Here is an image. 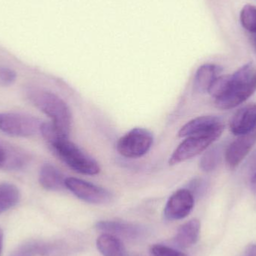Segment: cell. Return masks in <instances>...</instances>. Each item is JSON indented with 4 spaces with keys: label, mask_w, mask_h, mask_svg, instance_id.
Masks as SVG:
<instances>
[{
    "label": "cell",
    "mask_w": 256,
    "mask_h": 256,
    "mask_svg": "<svg viewBox=\"0 0 256 256\" xmlns=\"http://www.w3.org/2000/svg\"><path fill=\"white\" fill-rule=\"evenodd\" d=\"M97 248L104 256H127L121 240L108 233L102 234L97 240Z\"/></svg>",
    "instance_id": "e0dca14e"
},
{
    "label": "cell",
    "mask_w": 256,
    "mask_h": 256,
    "mask_svg": "<svg viewBox=\"0 0 256 256\" xmlns=\"http://www.w3.org/2000/svg\"><path fill=\"white\" fill-rule=\"evenodd\" d=\"M222 68L214 64H204L200 66L194 78V86L196 92H208L214 81L219 76Z\"/></svg>",
    "instance_id": "9a60e30c"
},
{
    "label": "cell",
    "mask_w": 256,
    "mask_h": 256,
    "mask_svg": "<svg viewBox=\"0 0 256 256\" xmlns=\"http://www.w3.org/2000/svg\"><path fill=\"white\" fill-rule=\"evenodd\" d=\"M40 134L57 156L74 171L85 176H96L100 172L97 161L70 142L52 122H44Z\"/></svg>",
    "instance_id": "6da1fadb"
},
{
    "label": "cell",
    "mask_w": 256,
    "mask_h": 256,
    "mask_svg": "<svg viewBox=\"0 0 256 256\" xmlns=\"http://www.w3.org/2000/svg\"><path fill=\"white\" fill-rule=\"evenodd\" d=\"M230 127L236 136L254 130L256 128V104H249L238 110L232 118Z\"/></svg>",
    "instance_id": "7c38bea8"
},
{
    "label": "cell",
    "mask_w": 256,
    "mask_h": 256,
    "mask_svg": "<svg viewBox=\"0 0 256 256\" xmlns=\"http://www.w3.org/2000/svg\"><path fill=\"white\" fill-rule=\"evenodd\" d=\"M66 178L54 165L44 164L40 167L38 180L40 186L50 191L62 190L66 186Z\"/></svg>",
    "instance_id": "5bb4252c"
},
{
    "label": "cell",
    "mask_w": 256,
    "mask_h": 256,
    "mask_svg": "<svg viewBox=\"0 0 256 256\" xmlns=\"http://www.w3.org/2000/svg\"><path fill=\"white\" fill-rule=\"evenodd\" d=\"M240 20L245 30L256 36V7L251 4L244 6L240 12Z\"/></svg>",
    "instance_id": "ffe728a7"
},
{
    "label": "cell",
    "mask_w": 256,
    "mask_h": 256,
    "mask_svg": "<svg viewBox=\"0 0 256 256\" xmlns=\"http://www.w3.org/2000/svg\"><path fill=\"white\" fill-rule=\"evenodd\" d=\"M28 160L24 150L0 140V170L16 171L24 168Z\"/></svg>",
    "instance_id": "8fae6325"
},
{
    "label": "cell",
    "mask_w": 256,
    "mask_h": 256,
    "mask_svg": "<svg viewBox=\"0 0 256 256\" xmlns=\"http://www.w3.org/2000/svg\"><path fill=\"white\" fill-rule=\"evenodd\" d=\"M154 137L147 129L136 128L124 134L116 143V150L127 158H140L146 155L153 144Z\"/></svg>",
    "instance_id": "5b68a950"
},
{
    "label": "cell",
    "mask_w": 256,
    "mask_h": 256,
    "mask_svg": "<svg viewBox=\"0 0 256 256\" xmlns=\"http://www.w3.org/2000/svg\"><path fill=\"white\" fill-rule=\"evenodd\" d=\"M37 254V244L24 245L14 252L12 256H34Z\"/></svg>",
    "instance_id": "603a6c76"
},
{
    "label": "cell",
    "mask_w": 256,
    "mask_h": 256,
    "mask_svg": "<svg viewBox=\"0 0 256 256\" xmlns=\"http://www.w3.org/2000/svg\"><path fill=\"white\" fill-rule=\"evenodd\" d=\"M244 256H256V244L250 245Z\"/></svg>",
    "instance_id": "cb8c5ba5"
},
{
    "label": "cell",
    "mask_w": 256,
    "mask_h": 256,
    "mask_svg": "<svg viewBox=\"0 0 256 256\" xmlns=\"http://www.w3.org/2000/svg\"><path fill=\"white\" fill-rule=\"evenodd\" d=\"M28 98L32 103L48 116L62 134L68 137L72 126V114L67 104L57 94L45 90H31Z\"/></svg>",
    "instance_id": "3957f363"
},
{
    "label": "cell",
    "mask_w": 256,
    "mask_h": 256,
    "mask_svg": "<svg viewBox=\"0 0 256 256\" xmlns=\"http://www.w3.org/2000/svg\"><path fill=\"white\" fill-rule=\"evenodd\" d=\"M98 230L112 236H120L129 240L140 238L143 234V230L140 226L123 221H102L97 224Z\"/></svg>",
    "instance_id": "4fadbf2b"
},
{
    "label": "cell",
    "mask_w": 256,
    "mask_h": 256,
    "mask_svg": "<svg viewBox=\"0 0 256 256\" xmlns=\"http://www.w3.org/2000/svg\"><path fill=\"white\" fill-rule=\"evenodd\" d=\"M221 152L220 148L218 146H214L207 150L200 160V166L201 170L206 172L214 170L220 162L222 158Z\"/></svg>",
    "instance_id": "d6986e66"
},
{
    "label": "cell",
    "mask_w": 256,
    "mask_h": 256,
    "mask_svg": "<svg viewBox=\"0 0 256 256\" xmlns=\"http://www.w3.org/2000/svg\"><path fill=\"white\" fill-rule=\"evenodd\" d=\"M194 207V195L189 189H179L167 201L164 215L168 220H179L186 218Z\"/></svg>",
    "instance_id": "9c48e42d"
},
{
    "label": "cell",
    "mask_w": 256,
    "mask_h": 256,
    "mask_svg": "<svg viewBox=\"0 0 256 256\" xmlns=\"http://www.w3.org/2000/svg\"><path fill=\"white\" fill-rule=\"evenodd\" d=\"M152 256H188L180 251L162 244L154 245L150 248Z\"/></svg>",
    "instance_id": "44dd1931"
},
{
    "label": "cell",
    "mask_w": 256,
    "mask_h": 256,
    "mask_svg": "<svg viewBox=\"0 0 256 256\" xmlns=\"http://www.w3.org/2000/svg\"><path fill=\"white\" fill-rule=\"evenodd\" d=\"M251 186H252V190L256 194V173L254 174L252 180H251Z\"/></svg>",
    "instance_id": "d4e9b609"
},
{
    "label": "cell",
    "mask_w": 256,
    "mask_h": 256,
    "mask_svg": "<svg viewBox=\"0 0 256 256\" xmlns=\"http://www.w3.org/2000/svg\"><path fill=\"white\" fill-rule=\"evenodd\" d=\"M252 44H254V48H255L256 52V36H252Z\"/></svg>",
    "instance_id": "4316f807"
},
{
    "label": "cell",
    "mask_w": 256,
    "mask_h": 256,
    "mask_svg": "<svg viewBox=\"0 0 256 256\" xmlns=\"http://www.w3.org/2000/svg\"><path fill=\"white\" fill-rule=\"evenodd\" d=\"M256 91V68L252 62L228 75L226 91L215 104L219 109L231 110L246 102Z\"/></svg>",
    "instance_id": "7a4b0ae2"
},
{
    "label": "cell",
    "mask_w": 256,
    "mask_h": 256,
    "mask_svg": "<svg viewBox=\"0 0 256 256\" xmlns=\"http://www.w3.org/2000/svg\"><path fill=\"white\" fill-rule=\"evenodd\" d=\"M66 186L78 198L90 204H106L112 200L108 190L78 178H66Z\"/></svg>",
    "instance_id": "8992f818"
},
{
    "label": "cell",
    "mask_w": 256,
    "mask_h": 256,
    "mask_svg": "<svg viewBox=\"0 0 256 256\" xmlns=\"http://www.w3.org/2000/svg\"><path fill=\"white\" fill-rule=\"evenodd\" d=\"M3 232L0 228V255H1L2 249Z\"/></svg>",
    "instance_id": "484cf974"
},
{
    "label": "cell",
    "mask_w": 256,
    "mask_h": 256,
    "mask_svg": "<svg viewBox=\"0 0 256 256\" xmlns=\"http://www.w3.org/2000/svg\"><path fill=\"white\" fill-rule=\"evenodd\" d=\"M43 122L19 112H0V130L16 137H30L40 134Z\"/></svg>",
    "instance_id": "277c9868"
},
{
    "label": "cell",
    "mask_w": 256,
    "mask_h": 256,
    "mask_svg": "<svg viewBox=\"0 0 256 256\" xmlns=\"http://www.w3.org/2000/svg\"><path fill=\"white\" fill-rule=\"evenodd\" d=\"M256 142V128L248 134L239 136L228 146L226 152V161L228 166L236 168L248 156Z\"/></svg>",
    "instance_id": "30bf717a"
},
{
    "label": "cell",
    "mask_w": 256,
    "mask_h": 256,
    "mask_svg": "<svg viewBox=\"0 0 256 256\" xmlns=\"http://www.w3.org/2000/svg\"><path fill=\"white\" fill-rule=\"evenodd\" d=\"M225 128L224 120L215 116L197 117L188 122L178 131L179 137L186 138L192 136L220 135Z\"/></svg>",
    "instance_id": "ba28073f"
},
{
    "label": "cell",
    "mask_w": 256,
    "mask_h": 256,
    "mask_svg": "<svg viewBox=\"0 0 256 256\" xmlns=\"http://www.w3.org/2000/svg\"><path fill=\"white\" fill-rule=\"evenodd\" d=\"M19 190L13 184H0V214L14 207L20 200Z\"/></svg>",
    "instance_id": "ac0fdd59"
},
{
    "label": "cell",
    "mask_w": 256,
    "mask_h": 256,
    "mask_svg": "<svg viewBox=\"0 0 256 256\" xmlns=\"http://www.w3.org/2000/svg\"><path fill=\"white\" fill-rule=\"evenodd\" d=\"M220 136L218 134H212L186 137L172 154L168 164L170 166L177 165L200 154Z\"/></svg>",
    "instance_id": "52a82bcc"
},
{
    "label": "cell",
    "mask_w": 256,
    "mask_h": 256,
    "mask_svg": "<svg viewBox=\"0 0 256 256\" xmlns=\"http://www.w3.org/2000/svg\"><path fill=\"white\" fill-rule=\"evenodd\" d=\"M16 74L9 68L0 66V86H9L16 81Z\"/></svg>",
    "instance_id": "7402d4cb"
},
{
    "label": "cell",
    "mask_w": 256,
    "mask_h": 256,
    "mask_svg": "<svg viewBox=\"0 0 256 256\" xmlns=\"http://www.w3.org/2000/svg\"><path fill=\"white\" fill-rule=\"evenodd\" d=\"M201 224L197 219H192L182 225L178 230L174 242L182 248H188L196 243L200 237Z\"/></svg>",
    "instance_id": "2e32d148"
}]
</instances>
